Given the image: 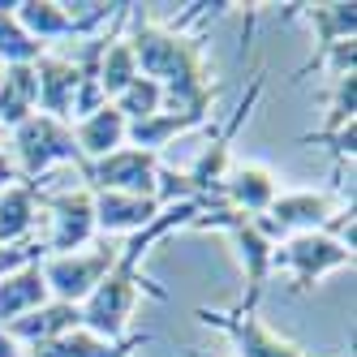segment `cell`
<instances>
[{"label": "cell", "instance_id": "1", "mask_svg": "<svg viewBox=\"0 0 357 357\" xmlns=\"http://www.w3.org/2000/svg\"><path fill=\"white\" fill-rule=\"evenodd\" d=\"M130 17H134V61H138V73L151 82H160L164 91H198L207 86V65H202V47L194 39H185L181 31L172 26H155L138 13V5H130Z\"/></svg>", "mask_w": 357, "mask_h": 357}, {"label": "cell", "instance_id": "2", "mask_svg": "<svg viewBox=\"0 0 357 357\" xmlns=\"http://www.w3.org/2000/svg\"><path fill=\"white\" fill-rule=\"evenodd\" d=\"M13 155H17L13 168H17L22 181H35V176H43L56 164H73L86 176V160H82L78 142H73V130L65 121L43 116V112H35L31 121H22L13 130Z\"/></svg>", "mask_w": 357, "mask_h": 357}, {"label": "cell", "instance_id": "3", "mask_svg": "<svg viewBox=\"0 0 357 357\" xmlns=\"http://www.w3.org/2000/svg\"><path fill=\"white\" fill-rule=\"evenodd\" d=\"M340 267H353V250L327 233H297L289 241H280L271 254V271H289L297 293L310 289L319 275L340 271Z\"/></svg>", "mask_w": 357, "mask_h": 357}, {"label": "cell", "instance_id": "4", "mask_svg": "<svg viewBox=\"0 0 357 357\" xmlns=\"http://www.w3.org/2000/svg\"><path fill=\"white\" fill-rule=\"evenodd\" d=\"M116 263V250L104 241L86 254H61V259H43L39 271H43V284H47V297L52 301H65V305H82L99 280H104Z\"/></svg>", "mask_w": 357, "mask_h": 357}, {"label": "cell", "instance_id": "5", "mask_svg": "<svg viewBox=\"0 0 357 357\" xmlns=\"http://www.w3.org/2000/svg\"><path fill=\"white\" fill-rule=\"evenodd\" d=\"M331 194H314V190H293V194H275V202L263 215H250L263 228L267 241H289L297 233H323L331 224Z\"/></svg>", "mask_w": 357, "mask_h": 357}, {"label": "cell", "instance_id": "6", "mask_svg": "<svg viewBox=\"0 0 357 357\" xmlns=\"http://www.w3.org/2000/svg\"><path fill=\"white\" fill-rule=\"evenodd\" d=\"M52 207V237H47V259L61 254H78L91 237H95V194L91 185H73L61 194L39 198Z\"/></svg>", "mask_w": 357, "mask_h": 357}, {"label": "cell", "instance_id": "7", "mask_svg": "<svg viewBox=\"0 0 357 357\" xmlns=\"http://www.w3.org/2000/svg\"><path fill=\"white\" fill-rule=\"evenodd\" d=\"M155 172H160V160L151 155V151L116 146L112 155L86 164V181H91V190H112V194L155 198Z\"/></svg>", "mask_w": 357, "mask_h": 357}, {"label": "cell", "instance_id": "8", "mask_svg": "<svg viewBox=\"0 0 357 357\" xmlns=\"http://www.w3.org/2000/svg\"><path fill=\"white\" fill-rule=\"evenodd\" d=\"M198 319L233 336V344H237V353H233V357H305L293 340H284L280 331H271L259 314H241V310H237V314L198 310Z\"/></svg>", "mask_w": 357, "mask_h": 357}, {"label": "cell", "instance_id": "9", "mask_svg": "<svg viewBox=\"0 0 357 357\" xmlns=\"http://www.w3.org/2000/svg\"><path fill=\"white\" fill-rule=\"evenodd\" d=\"M275 194H280V185H275V176L267 172V168H259V164H241V168H233L224 176V181L215 185V202H224V207H233V211H241V215H263L271 202H275Z\"/></svg>", "mask_w": 357, "mask_h": 357}, {"label": "cell", "instance_id": "10", "mask_svg": "<svg viewBox=\"0 0 357 357\" xmlns=\"http://www.w3.org/2000/svg\"><path fill=\"white\" fill-rule=\"evenodd\" d=\"M78 65L69 56H39L35 61V86H39V99H35V112L43 116H56V121H69V108H73V91H78Z\"/></svg>", "mask_w": 357, "mask_h": 357}, {"label": "cell", "instance_id": "11", "mask_svg": "<svg viewBox=\"0 0 357 357\" xmlns=\"http://www.w3.org/2000/svg\"><path fill=\"white\" fill-rule=\"evenodd\" d=\"M95 194V228L104 233H138L160 215L155 198H138V194H112V190H91Z\"/></svg>", "mask_w": 357, "mask_h": 357}, {"label": "cell", "instance_id": "12", "mask_svg": "<svg viewBox=\"0 0 357 357\" xmlns=\"http://www.w3.org/2000/svg\"><path fill=\"white\" fill-rule=\"evenodd\" d=\"M142 344H146V331L142 336H125V340H99L86 327H73L56 340L35 344L26 357H134V349H142Z\"/></svg>", "mask_w": 357, "mask_h": 357}, {"label": "cell", "instance_id": "13", "mask_svg": "<svg viewBox=\"0 0 357 357\" xmlns=\"http://www.w3.org/2000/svg\"><path fill=\"white\" fill-rule=\"evenodd\" d=\"M39 181H13L0 190V245H17L35 237V215H39Z\"/></svg>", "mask_w": 357, "mask_h": 357}, {"label": "cell", "instance_id": "14", "mask_svg": "<svg viewBox=\"0 0 357 357\" xmlns=\"http://www.w3.org/2000/svg\"><path fill=\"white\" fill-rule=\"evenodd\" d=\"M73 327H82V314H78V305H65V301H47V305H39V310L5 323L9 336L17 344H31V349L43 344V340L65 336V331H73Z\"/></svg>", "mask_w": 357, "mask_h": 357}, {"label": "cell", "instance_id": "15", "mask_svg": "<svg viewBox=\"0 0 357 357\" xmlns=\"http://www.w3.org/2000/svg\"><path fill=\"white\" fill-rule=\"evenodd\" d=\"M47 301H52V297H47L39 263L0 275V327L22 319V314H31V310H39V305H47Z\"/></svg>", "mask_w": 357, "mask_h": 357}, {"label": "cell", "instance_id": "16", "mask_svg": "<svg viewBox=\"0 0 357 357\" xmlns=\"http://www.w3.org/2000/svg\"><path fill=\"white\" fill-rule=\"evenodd\" d=\"M35 65H5V78H0V130H17L22 121L35 116Z\"/></svg>", "mask_w": 357, "mask_h": 357}, {"label": "cell", "instance_id": "17", "mask_svg": "<svg viewBox=\"0 0 357 357\" xmlns=\"http://www.w3.org/2000/svg\"><path fill=\"white\" fill-rule=\"evenodd\" d=\"M73 142H78L82 160H86V155L104 160V155H112L116 146H125V116H121L112 104H104L99 112H91L86 121L73 125Z\"/></svg>", "mask_w": 357, "mask_h": 357}, {"label": "cell", "instance_id": "18", "mask_svg": "<svg viewBox=\"0 0 357 357\" xmlns=\"http://www.w3.org/2000/svg\"><path fill=\"white\" fill-rule=\"evenodd\" d=\"M17 0H0V65H35L43 56V47L17 26Z\"/></svg>", "mask_w": 357, "mask_h": 357}, {"label": "cell", "instance_id": "19", "mask_svg": "<svg viewBox=\"0 0 357 357\" xmlns=\"http://www.w3.org/2000/svg\"><path fill=\"white\" fill-rule=\"evenodd\" d=\"M138 78V61H134V47L130 39H116L104 47V56H99V86H104V99L112 104V99L125 91Z\"/></svg>", "mask_w": 357, "mask_h": 357}, {"label": "cell", "instance_id": "20", "mask_svg": "<svg viewBox=\"0 0 357 357\" xmlns=\"http://www.w3.org/2000/svg\"><path fill=\"white\" fill-rule=\"evenodd\" d=\"M305 22L319 26V47H336L357 35V5H314L305 9Z\"/></svg>", "mask_w": 357, "mask_h": 357}, {"label": "cell", "instance_id": "21", "mask_svg": "<svg viewBox=\"0 0 357 357\" xmlns=\"http://www.w3.org/2000/svg\"><path fill=\"white\" fill-rule=\"evenodd\" d=\"M160 104H164V86L151 82V78H142V73L112 99V108H116L125 121H146V116H155Z\"/></svg>", "mask_w": 357, "mask_h": 357}, {"label": "cell", "instance_id": "22", "mask_svg": "<svg viewBox=\"0 0 357 357\" xmlns=\"http://www.w3.org/2000/svg\"><path fill=\"white\" fill-rule=\"evenodd\" d=\"M353 112H357V78L353 73H344V78H336V91H331V112L323 121V130L310 134L305 142H327V138H336L340 130H349L353 125Z\"/></svg>", "mask_w": 357, "mask_h": 357}, {"label": "cell", "instance_id": "23", "mask_svg": "<svg viewBox=\"0 0 357 357\" xmlns=\"http://www.w3.org/2000/svg\"><path fill=\"white\" fill-rule=\"evenodd\" d=\"M43 259H47V241H39V237L17 241V245H0V275L22 271V267H31V263H43Z\"/></svg>", "mask_w": 357, "mask_h": 357}, {"label": "cell", "instance_id": "24", "mask_svg": "<svg viewBox=\"0 0 357 357\" xmlns=\"http://www.w3.org/2000/svg\"><path fill=\"white\" fill-rule=\"evenodd\" d=\"M13 181H22V176H17V168H13V160L5 155V151H0V190H9Z\"/></svg>", "mask_w": 357, "mask_h": 357}, {"label": "cell", "instance_id": "25", "mask_svg": "<svg viewBox=\"0 0 357 357\" xmlns=\"http://www.w3.org/2000/svg\"><path fill=\"white\" fill-rule=\"evenodd\" d=\"M0 357H26V353H22V344L9 336L5 327H0Z\"/></svg>", "mask_w": 357, "mask_h": 357}, {"label": "cell", "instance_id": "26", "mask_svg": "<svg viewBox=\"0 0 357 357\" xmlns=\"http://www.w3.org/2000/svg\"><path fill=\"white\" fill-rule=\"evenodd\" d=\"M0 78H5V65H0Z\"/></svg>", "mask_w": 357, "mask_h": 357}, {"label": "cell", "instance_id": "27", "mask_svg": "<svg viewBox=\"0 0 357 357\" xmlns=\"http://www.w3.org/2000/svg\"><path fill=\"white\" fill-rule=\"evenodd\" d=\"M0 142H5V130H0Z\"/></svg>", "mask_w": 357, "mask_h": 357}]
</instances>
